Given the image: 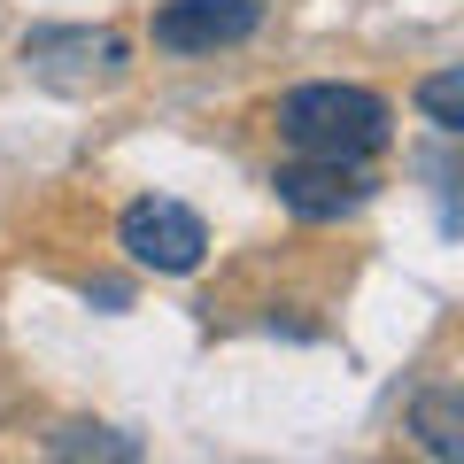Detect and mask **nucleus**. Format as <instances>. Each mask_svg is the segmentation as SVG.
Instances as JSON below:
<instances>
[{
	"label": "nucleus",
	"mask_w": 464,
	"mask_h": 464,
	"mask_svg": "<svg viewBox=\"0 0 464 464\" xmlns=\"http://www.w3.org/2000/svg\"><path fill=\"white\" fill-rule=\"evenodd\" d=\"M279 140L295 155H341V163H372V155L395 140V109H387L372 85H341L317 78L279 93Z\"/></svg>",
	"instance_id": "nucleus-1"
},
{
	"label": "nucleus",
	"mask_w": 464,
	"mask_h": 464,
	"mask_svg": "<svg viewBox=\"0 0 464 464\" xmlns=\"http://www.w3.org/2000/svg\"><path fill=\"white\" fill-rule=\"evenodd\" d=\"M24 70L63 93H93V85H116L132 70V39L124 32H85V24H39L24 39Z\"/></svg>",
	"instance_id": "nucleus-2"
},
{
	"label": "nucleus",
	"mask_w": 464,
	"mask_h": 464,
	"mask_svg": "<svg viewBox=\"0 0 464 464\" xmlns=\"http://www.w3.org/2000/svg\"><path fill=\"white\" fill-rule=\"evenodd\" d=\"M116 248L132 256L140 271H163V279H186V271L209 256V225H201L186 201L170 194H140L132 209L116 217Z\"/></svg>",
	"instance_id": "nucleus-3"
},
{
	"label": "nucleus",
	"mask_w": 464,
	"mask_h": 464,
	"mask_svg": "<svg viewBox=\"0 0 464 464\" xmlns=\"http://www.w3.org/2000/svg\"><path fill=\"white\" fill-rule=\"evenodd\" d=\"M47 449L54 457H116V464L140 457V441H124V433H109V426H63V433H47Z\"/></svg>",
	"instance_id": "nucleus-8"
},
{
	"label": "nucleus",
	"mask_w": 464,
	"mask_h": 464,
	"mask_svg": "<svg viewBox=\"0 0 464 464\" xmlns=\"http://www.w3.org/2000/svg\"><path fill=\"white\" fill-rule=\"evenodd\" d=\"M256 24H264V0H170V8H155V47L217 54V47L256 39Z\"/></svg>",
	"instance_id": "nucleus-5"
},
{
	"label": "nucleus",
	"mask_w": 464,
	"mask_h": 464,
	"mask_svg": "<svg viewBox=\"0 0 464 464\" xmlns=\"http://www.w3.org/2000/svg\"><path fill=\"white\" fill-rule=\"evenodd\" d=\"M271 194L286 201L295 217L325 225V217H348L372 201V170L364 163H341V155H295V163L271 170Z\"/></svg>",
	"instance_id": "nucleus-4"
},
{
	"label": "nucleus",
	"mask_w": 464,
	"mask_h": 464,
	"mask_svg": "<svg viewBox=\"0 0 464 464\" xmlns=\"http://www.w3.org/2000/svg\"><path fill=\"white\" fill-rule=\"evenodd\" d=\"M418 109H426L433 132H464V70H433V78H418Z\"/></svg>",
	"instance_id": "nucleus-7"
},
{
	"label": "nucleus",
	"mask_w": 464,
	"mask_h": 464,
	"mask_svg": "<svg viewBox=\"0 0 464 464\" xmlns=\"http://www.w3.org/2000/svg\"><path fill=\"white\" fill-rule=\"evenodd\" d=\"M411 433H418V449H426V457H464V402L449 395H426L411 411Z\"/></svg>",
	"instance_id": "nucleus-6"
}]
</instances>
